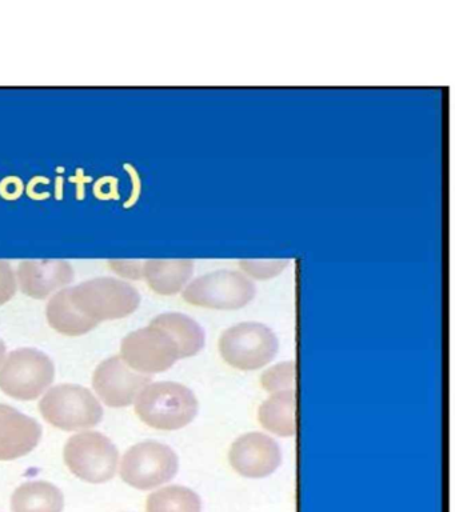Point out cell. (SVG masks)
Returning <instances> with one entry per match:
<instances>
[{
	"label": "cell",
	"mask_w": 455,
	"mask_h": 512,
	"mask_svg": "<svg viewBox=\"0 0 455 512\" xmlns=\"http://www.w3.org/2000/svg\"><path fill=\"white\" fill-rule=\"evenodd\" d=\"M55 366L45 352L19 348L10 352L0 368V390L18 400L39 398L53 384Z\"/></svg>",
	"instance_id": "cell-5"
},
{
	"label": "cell",
	"mask_w": 455,
	"mask_h": 512,
	"mask_svg": "<svg viewBox=\"0 0 455 512\" xmlns=\"http://www.w3.org/2000/svg\"><path fill=\"white\" fill-rule=\"evenodd\" d=\"M151 379L153 376L127 366L121 356H113L103 360L94 371L93 387L106 406L121 408L130 406Z\"/></svg>",
	"instance_id": "cell-10"
},
{
	"label": "cell",
	"mask_w": 455,
	"mask_h": 512,
	"mask_svg": "<svg viewBox=\"0 0 455 512\" xmlns=\"http://www.w3.org/2000/svg\"><path fill=\"white\" fill-rule=\"evenodd\" d=\"M277 335L265 324L239 323L227 328L219 339V352L231 367L254 371L267 366L277 355Z\"/></svg>",
	"instance_id": "cell-4"
},
{
	"label": "cell",
	"mask_w": 455,
	"mask_h": 512,
	"mask_svg": "<svg viewBox=\"0 0 455 512\" xmlns=\"http://www.w3.org/2000/svg\"><path fill=\"white\" fill-rule=\"evenodd\" d=\"M25 192V184L18 176H7L0 182V196L5 200H17Z\"/></svg>",
	"instance_id": "cell-25"
},
{
	"label": "cell",
	"mask_w": 455,
	"mask_h": 512,
	"mask_svg": "<svg viewBox=\"0 0 455 512\" xmlns=\"http://www.w3.org/2000/svg\"><path fill=\"white\" fill-rule=\"evenodd\" d=\"M146 512H202V502L190 488L169 486L149 495Z\"/></svg>",
	"instance_id": "cell-19"
},
{
	"label": "cell",
	"mask_w": 455,
	"mask_h": 512,
	"mask_svg": "<svg viewBox=\"0 0 455 512\" xmlns=\"http://www.w3.org/2000/svg\"><path fill=\"white\" fill-rule=\"evenodd\" d=\"M198 410L197 396L181 383L147 384L135 399L138 418L155 430H181L193 422Z\"/></svg>",
	"instance_id": "cell-1"
},
{
	"label": "cell",
	"mask_w": 455,
	"mask_h": 512,
	"mask_svg": "<svg viewBox=\"0 0 455 512\" xmlns=\"http://www.w3.org/2000/svg\"><path fill=\"white\" fill-rule=\"evenodd\" d=\"M47 184H50L49 178H45V176H35V178L31 179L29 184H27L26 194L34 200L50 198V192L38 190L39 186H47Z\"/></svg>",
	"instance_id": "cell-27"
},
{
	"label": "cell",
	"mask_w": 455,
	"mask_h": 512,
	"mask_svg": "<svg viewBox=\"0 0 455 512\" xmlns=\"http://www.w3.org/2000/svg\"><path fill=\"white\" fill-rule=\"evenodd\" d=\"M17 276L6 260H0V306L10 302L17 292Z\"/></svg>",
	"instance_id": "cell-22"
},
{
	"label": "cell",
	"mask_w": 455,
	"mask_h": 512,
	"mask_svg": "<svg viewBox=\"0 0 455 512\" xmlns=\"http://www.w3.org/2000/svg\"><path fill=\"white\" fill-rule=\"evenodd\" d=\"M42 438V427L17 408L0 404V460H15L30 454Z\"/></svg>",
	"instance_id": "cell-13"
},
{
	"label": "cell",
	"mask_w": 455,
	"mask_h": 512,
	"mask_svg": "<svg viewBox=\"0 0 455 512\" xmlns=\"http://www.w3.org/2000/svg\"><path fill=\"white\" fill-rule=\"evenodd\" d=\"M63 459L83 482L101 484L117 474L119 452L106 435L86 431L71 436L63 450Z\"/></svg>",
	"instance_id": "cell-6"
},
{
	"label": "cell",
	"mask_w": 455,
	"mask_h": 512,
	"mask_svg": "<svg viewBox=\"0 0 455 512\" xmlns=\"http://www.w3.org/2000/svg\"><path fill=\"white\" fill-rule=\"evenodd\" d=\"M6 356V344L3 343V340L0 339V364L3 363V360H5Z\"/></svg>",
	"instance_id": "cell-30"
},
{
	"label": "cell",
	"mask_w": 455,
	"mask_h": 512,
	"mask_svg": "<svg viewBox=\"0 0 455 512\" xmlns=\"http://www.w3.org/2000/svg\"><path fill=\"white\" fill-rule=\"evenodd\" d=\"M121 358L134 371L153 375L169 370L181 356L171 336L150 323L122 340Z\"/></svg>",
	"instance_id": "cell-9"
},
{
	"label": "cell",
	"mask_w": 455,
	"mask_h": 512,
	"mask_svg": "<svg viewBox=\"0 0 455 512\" xmlns=\"http://www.w3.org/2000/svg\"><path fill=\"white\" fill-rule=\"evenodd\" d=\"M109 266L123 278L133 280L143 278V262L139 260H110Z\"/></svg>",
	"instance_id": "cell-24"
},
{
	"label": "cell",
	"mask_w": 455,
	"mask_h": 512,
	"mask_svg": "<svg viewBox=\"0 0 455 512\" xmlns=\"http://www.w3.org/2000/svg\"><path fill=\"white\" fill-rule=\"evenodd\" d=\"M289 260H241L239 267L257 280H269L285 271Z\"/></svg>",
	"instance_id": "cell-21"
},
{
	"label": "cell",
	"mask_w": 455,
	"mask_h": 512,
	"mask_svg": "<svg viewBox=\"0 0 455 512\" xmlns=\"http://www.w3.org/2000/svg\"><path fill=\"white\" fill-rule=\"evenodd\" d=\"M229 462L239 475L262 479L274 474L281 466L282 451L269 435L249 432L231 444Z\"/></svg>",
	"instance_id": "cell-11"
},
{
	"label": "cell",
	"mask_w": 455,
	"mask_h": 512,
	"mask_svg": "<svg viewBox=\"0 0 455 512\" xmlns=\"http://www.w3.org/2000/svg\"><path fill=\"white\" fill-rule=\"evenodd\" d=\"M93 178L86 176L82 168H78L75 176L69 178V182L75 184V198L78 200L85 199L86 184L90 183Z\"/></svg>",
	"instance_id": "cell-28"
},
{
	"label": "cell",
	"mask_w": 455,
	"mask_h": 512,
	"mask_svg": "<svg viewBox=\"0 0 455 512\" xmlns=\"http://www.w3.org/2000/svg\"><path fill=\"white\" fill-rule=\"evenodd\" d=\"M75 276L74 268L65 260H25L19 263L17 280L23 294L45 299L69 286Z\"/></svg>",
	"instance_id": "cell-12"
},
{
	"label": "cell",
	"mask_w": 455,
	"mask_h": 512,
	"mask_svg": "<svg viewBox=\"0 0 455 512\" xmlns=\"http://www.w3.org/2000/svg\"><path fill=\"white\" fill-rule=\"evenodd\" d=\"M123 168H125L127 175L130 176L131 184H133V190H131L129 199H127L126 202L123 203V207L131 208V207H134L135 204H137L139 198H141L142 180H141V175H139L137 168H135L133 166V164H130V163L123 164Z\"/></svg>",
	"instance_id": "cell-26"
},
{
	"label": "cell",
	"mask_w": 455,
	"mask_h": 512,
	"mask_svg": "<svg viewBox=\"0 0 455 512\" xmlns=\"http://www.w3.org/2000/svg\"><path fill=\"white\" fill-rule=\"evenodd\" d=\"M63 507V492L45 480L22 484L11 498L13 512H62Z\"/></svg>",
	"instance_id": "cell-18"
},
{
	"label": "cell",
	"mask_w": 455,
	"mask_h": 512,
	"mask_svg": "<svg viewBox=\"0 0 455 512\" xmlns=\"http://www.w3.org/2000/svg\"><path fill=\"white\" fill-rule=\"evenodd\" d=\"M47 423L63 431L87 430L101 423L103 408L93 392L77 384L51 388L39 403Z\"/></svg>",
	"instance_id": "cell-3"
},
{
	"label": "cell",
	"mask_w": 455,
	"mask_h": 512,
	"mask_svg": "<svg viewBox=\"0 0 455 512\" xmlns=\"http://www.w3.org/2000/svg\"><path fill=\"white\" fill-rule=\"evenodd\" d=\"M46 316L50 326L66 336L85 335L98 326L97 322L87 318L74 306L70 288H63L50 299Z\"/></svg>",
	"instance_id": "cell-17"
},
{
	"label": "cell",
	"mask_w": 455,
	"mask_h": 512,
	"mask_svg": "<svg viewBox=\"0 0 455 512\" xmlns=\"http://www.w3.org/2000/svg\"><path fill=\"white\" fill-rule=\"evenodd\" d=\"M94 196L99 200L119 199V180L115 176H103L94 183Z\"/></svg>",
	"instance_id": "cell-23"
},
{
	"label": "cell",
	"mask_w": 455,
	"mask_h": 512,
	"mask_svg": "<svg viewBox=\"0 0 455 512\" xmlns=\"http://www.w3.org/2000/svg\"><path fill=\"white\" fill-rule=\"evenodd\" d=\"M297 386V364L290 362L278 363L269 368L261 376V387L270 394L278 392L295 391Z\"/></svg>",
	"instance_id": "cell-20"
},
{
	"label": "cell",
	"mask_w": 455,
	"mask_h": 512,
	"mask_svg": "<svg viewBox=\"0 0 455 512\" xmlns=\"http://www.w3.org/2000/svg\"><path fill=\"white\" fill-rule=\"evenodd\" d=\"M178 456L173 448L159 442H142L123 455V482L137 490L147 491L162 486L177 475Z\"/></svg>",
	"instance_id": "cell-8"
},
{
	"label": "cell",
	"mask_w": 455,
	"mask_h": 512,
	"mask_svg": "<svg viewBox=\"0 0 455 512\" xmlns=\"http://www.w3.org/2000/svg\"><path fill=\"white\" fill-rule=\"evenodd\" d=\"M63 184H65V179L62 176L57 178V182H55V198L61 200L63 198Z\"/></svg>",
	"instance_id": "cell-29"
},
{
	"label": "cell",
	"mask_w": 455,
	"mask_h": 512,
	"mask_svg": "<svg viewBox=\"0 0 455 512\" xmlns=\"http://www.w3.org/2000/svg\"><path fill=\"white\" fill-rule=\"evenodd\" d=\"M194 274V262L190 259H151L143 262V279L155 294H178Z\"/></svg>",
	"instance_id": "cell-14"
},
{
	"label": "cell",
	"mask_w": 455,
	"mask_h": 512,
	"mask_svg": "<svg viewBox=\"0 0 455 512\" xmlns=\"http://www.w3.org/2000/svg\"><path fill=\"white\" fill-rule=\"evenodd\" d=\"M182 296L191 306L239 310L253 302L255 286L242 272L221 270L193 280Z\"/></svg>",
	"instance_id": "cell-7"
},
{
	"label": "cell",
	"mask_w": 455,
	"mask_h": 512,
	"mask_svg": "<svg viewBox=\"0 0 455 512\" xmlns=\"http://www.w3.org/2000/svg\"><path fill=\"white\" fill-rule=\"evenodd\" d=\"M74 306L98 324L103 320L126 318L141 304L137 288L115 278H95L71 287Z\"/></svg>",
	"instance_id": "cell-2"
},
{
	"label": "cell",
	"mask_w": 455,
	"mask_h": 512,
	"mask_svg": "<svg viewBox=\"0 0 455 512\" xmlns=\"http://www.w3.org/2000/svg\"><path fill=\"white\" fill-rule=\"evenodd\" d=\"M151 324L162 328L171 336L177 344L181 359L198 355L205 347V331L190 316L179 312H167L151 320Z\"/></svg>",
	"instance_id": "cell-16"
},
{
	"label": "cell",
	"mask_w": 455,
	"mask_h": 512,
	"mask_svg": "<svg viewBox=\"0 0 455 512\" xmlns=\"http://www.w3.org/2000/svg\"><path fill=\"white\" fill-rule=\"evenodd\" d=\"M259 423L267 431L290 438L297 432V394L295 391L271 394L259 407Z\"/></svg>",
	"instance_id": "cell-15"
}]
</instances>
